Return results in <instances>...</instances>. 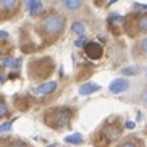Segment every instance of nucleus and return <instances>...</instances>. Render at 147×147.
Listing matches in <instances>:
<instances>
[{"label": "nucleus", "mask_w": 147, "mask_h": 147, "mask_svg": "<svg viewBox=\"0 0 147 147\" xmlns=\"http://www.w3.org/2000/svg\"><path fill=\"white\" fill-rule=\"evenodd\" d=\"M66 19L60 13H50L48 16L44 18L42 24H41V29L44 31L48 36H57L61 34V31L64 29Z\"/></svg>", "instance_id": "nucleus-1"}, {"label": "nucleus", "mask_w": 147, "mask_h": 147, "mask_svg": "<svg viewBox=\"0 0 147 147\" xmlns=\"http://www.w3.org/2000/svg\"><path fill=\"white\" fill-rule=\"evenodd\" d=\"M70 115H71V112L67 108L51 109L45 114V122L50 127H54V128L64 127V125L69 124V121H70Z\"/></svg>", "instance_id": "nucleus-2"}, {"label": "nucleus", "mask_w": 147, "mask_h": 147, "mask_svg": "<svg viewBox=\"0 0 147 147\" xmlns=\"http://www.w3.org/2000/svg\"><path fill=\"white\" fill-rule=\"evenodd\" d=\"M85 54L90 58V60H99L102 55H103V48L100 44L95 42V41H92V42H89L85 45Z\"/></svg>", "instance_id": "nucleus-3"}, {"label": "nucleus", "mask_w": 147, "mask_h": 147, "mask_svg": "<svg viewBox=\"0 0 147 147\" xmlns=\"http://www.w3.org/2000/svg\"><path fill=\"white\" fill-rule=\"evenodd\" d=\"M128 86H130V82L127 80V79H115V80H112L111 82V85H109V90L112 92V93H115V95H118V93H122V92H125L128 89Z\"/></svg>", "instance_id": "nucleus-4"}, {"label": "nucleus", "mask_w": 147, "mask_h": 147, "mask_svg": "<svg viewBox=\"0 0 147 147\" xmlns=\"http://www.w3.org/2000/svg\"><path fill=\"white\" fill-rule=\"evenodd\" d=\"M55 89H57V83H55V82H45V83H42V85H39V86L34 88V89H32V93L41 96V95L53 93Z\"/></svg>", "instance_id": "nucleus-5"}, {"label": "nucleus", "mask_w": 147, "mask_h": 147, "mask_svg": "<svg viewBox=\"0 0 147 147\" xmlns=\"http://www.w3.org/2000/svg\"><path fill=\"white\" fill-rule=\"evenodd\" d=\"M61 5L67 12H77L82 9V5H83V0H61Z\"/></svg>", "instance_id": "nucleus-6"}, {"label": "nucleus", "mask_w": 147, "mask_h": 147, "mask_svg": "<svg viewBox=\"0 0 147 147\" xmlns=\"http://www.w3.org/2000/svg\"><path fill=\"white\" fill-rule=\"evenodd\" d=\"M100 89V86L98 85V83H85V85H82L79 88V95L85 96V95H90L93 92H98Z\"/></svg>", "instance_id": "nucleus-7"}, {"label": "nucleus", "mask_w": 147, "mask_h": 147, "mask_svg": "<svg viewBox=\"0 0 147 147\" xmlns=\"http://www.w3.org/2000/svg\"><path fill=\"white\" fill-rule=\"evenodd\" d=\"M26 7H28V12L32 16H35L42 10V3H41V0H26Z\"/></svg>", "instance_id": "nucleus-8"}, {"label": "nucleus", "mask_w": 147, "mask_h": 147, "mask_svg": "<svg viewBox=\"0 0 147 147\" xmlns=\"http://www.w3.org/2000/svg\"><path fill=\"white\" fill-rule=\"evenodd\" d=\"M18 3L19 0H0V9L9 12V10H13L18 6Z\"/></svg>", "instance_id": "nucleus-9"}, {"label": "nucleus", "mask_w": 147, "mask_h": 147, "mask_svg": "<svg viewBox=\"0 0 147 147\" xmlns=\"http://www.w3.org/2000/svg\"><path fill=\"white\" fill-rule=\"evenodd\" d=\"M105 137H107V141H114L119 137V128H115V127H107L105 130Z\"/></svg>", "instance_id": "nucleus-10"}, {"label": "nucleus", "mask_w": 147, "mask_h": 147, "mask_svg": "<svg viewBox=\"0 0 147 147\" xmlns=\"http://www.w3.org/2000/svg\"><path fill=\"white\" fill-rule=\"evenodd\" d=\"M64 141L66 143H71V144H82L83 143V136L80 133H74L71 136H66Z\"/></svg>", "instance_id": "nucleus-11"}, {"label": "nucleus", "mask_w": 147, "mask_h": 147, "mask_svg": "<svg viewBox=\"0 0 147 147\" xmlns=\"http://www.w3.org/2000/svg\"><path fill=\"white\" fill-rule=\"evenodd\" d=\"M2 64L6 67H13L18 69L20 66V60L19 58H2Z\"/></svg>", "instance_id": "nucleus-12"}, {"label": "nucleus", "mask_w": 147, "mask_h": 147, "mask_svg": "<svg viewBox=\"0 0 147 147\" xmlns=\"http://www.w3.org/2000/svg\"><path fill=\"white\" fill-rule=\"evenodd\" d=\"M71 31L74 34H77V35H83L85 34V26H83V24H80V22H73Z\"/></svg>", "instance_id": "nucleus-13"}, {"label": "nucleus", "mask_w": 147, "mask_h": 147, "mask_svg": "<svg viewBox=\"0 0 147 147\" xmlns=\"http://www.w3.org/2000/svg\"><path fill=\"white\" fill-rule=\"evenodd\" d=\"M138 28L141 32H147V15H143L138 18Z\"/></svg>", "instance_id": "nucleus-14"}, {"label": "nucleus", "mask_w": 147, "mask_h": 147, "mask_svg": "<svg viewBox=\"0 0 147 147\" xmlns=\"http://www.w3.org/2000/svg\"><path fill=\"white\" fill-rule=\"evenodd\" d=\"M138 71H140L138 67H125V69L121 70V73L125 74V76H134V74H137Z\"/></svg>", "instance_id": "nucleus-15"}, {"label": "nucleus", "mask_w": 147, "mask_h": 147, "mask_svg": "<svg viewBox=\"0 0 147 147\" xmlns=\"http://www.w3.org/2000/svg\"><path fill=\"white\" fill-rule=\"evenodd\" d=\"M86 44H88V38H86V36H83V35H80V38H79V39H76V42H74V45H76L77 48L85 47Z\"/></svg>", "instance_id": "nucleus-16"}, {"label": "nucleus", "mask_w": 147, "mask_h": 147, "mask_svg": "<svg viewBox=\"0 0 147 147\" xmlns=\"http://www.w3.org/2000/svg\"><path fill=\"white\" fill-rule=\"evenodd\" d=\"M13 121H15V119H12V121H7V122H5V124H2V125H0V133L9 131V130L12 128V124H13Z\"/></svg>", "instance_id": "nucleus-17"}, {"label": "nucleus", "mask_w": 147, "mask_h": 147, "mask_svg": "<svg viewBox=\"0 0 147 147\" xmlns=\"http://www.w3.org/2000/svg\"><path fill=\"white\" fill-rule=\"evenodd\" d=\"M7 115V108H6V105L3 102H0V118H3Z\"/></svg>", "instance_id": "nucleus-18"}, {"label": "nucleus", "mask_w": 147, "mask_h": 147, "mask_svg": "<svg viewBox=\"0 0 147 147\" xmlns=\"http://www.w3.org/2000/svg\"><path fill=\"white\" fill-rule=\"evenodd\" d=\"M125 127H127L128 130H133L136 127V122L134 121H127V122H125Z\"/></svg>", "instance_id": "nucleus-19"}, {"label": "nucleus", "mask_w": 147, "mask_h": 147, "mask_svg": "<svg viewBox=\"0 0 147 147\" xmlns=\"http://www.w3.org/2000/svg\"><path fill=\"white\" fill-rule=\"evenodd\" d=\"M141 50H143L144 53H147V38H144V39L141 41Z\"/></svg>", "instance_id": "nucleus-20"}, {"label": "nucleus", "mask_w": 147, "mask_h": 147, "mask_svg": "<svg viewBox=\"0 0 147 147\" xmlns=\"http://www.w3.org/2000/svg\"><path fill=\"white\" fill-rule=\"evenodd\" d=\"M134 6L136 7H138V9H147V3H134Z\"/></svg>", "instance_id": "nucleus-21"}, {"label": "nucleus", "mask_w": 147, "mask_h": 147, "mask_svg": "<svg viewBox=\"0 0 147 147\" xmlns=\"http://www.w3.org/2000/svg\"><path fill=\"white\" fill-rule=\"evenodd\" d=\"M7 36H9V34L6 31H0V38H7Z\"/></svg>", "instance_id": "nucleus-22"}, {"label": "nucleus", "mask_w": 147, "mask_h": 147, "mask_svg": "<svg viewBox=\"0 0 147 147\" xmlns=\"http://www.w3.org/2000/svg\"><path fill=\"white\" fill-rule=\"evenodd\" d=\"M115 2H118V0H109V2H108V6H111V5H114Z\"/></svg>", "instance_id": "nucleus-23"}]
</instances>
